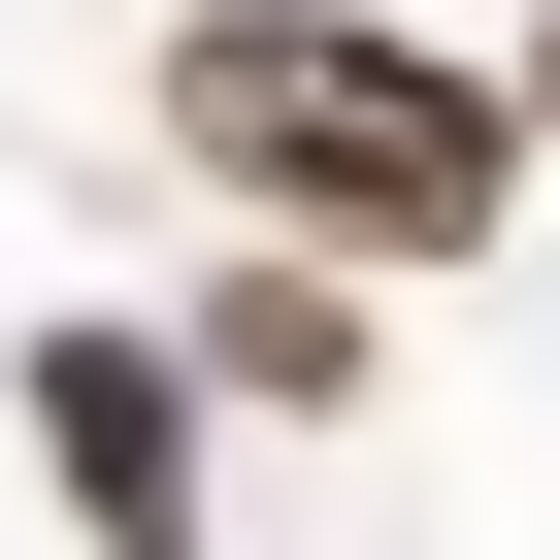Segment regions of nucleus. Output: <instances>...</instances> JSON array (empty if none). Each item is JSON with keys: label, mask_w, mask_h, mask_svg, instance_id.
Masks as SVG:
<instances>
[{"label": "nucleus", "mask_w": 560, "mask_h": 560, "mask_svg": "<svg viewBox=\"0 0 560 560\" xmlns=\"http://www.w3.org/2000/svg\"><path fill=\"white\" fill-rule=\"evenodd\" d=\"M165 132L298 231L330 298H363V264H494V198H527V100L429 67V34H363V0H198V34H165Z\"/></svg>", "instance_id": "obj_1"}, {"label": "nucleus", "mask_w": 560, "mask_h": 560, "mask_svg": "<svg viewBox=\"0 0 560 560\" xmlns=\"http://www.w3.org/2000/svg\"><path fill=\"white\" fill-rule=\"evenodd\" d=\"M34 462H67V527L100 560H198L231 494H198V363L165 330H34Z\"/></svg>", "instance_id": "obj_2"}, {"label": "nucleus", "mask_w": 560, "mask_h": 560, "mask_svg": "<svg viewBox=\"0 0 560 560\" xmlns=\"http://www.w3.org/2000/svg\"><path fill=\"white\" fill-rule=\"evenodd\" d=\"M165 363H198V396H363V298H330V264H231Z\"/></svg>", "instance_id": "obj_3"}, {"label": "nucleus", "mask_w": 560, "mask_h": 560, "mask_svg": "<svg viewBox=\"0 0 560 560\" xmlns=\"http://www.w3.org/2000/svg\"><path fill=\"white\" fill-rule=\"evenodd\" d=\"M527 132H560V34H527Z\"/></svg>", "instance_id": "obj_4"}]
</instances>
